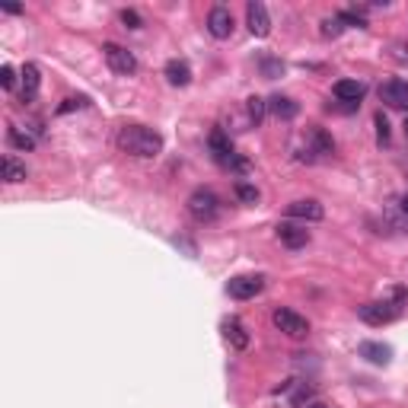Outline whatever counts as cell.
I'll return each mask as SVG.
<instances>
[{
  "label": "cell",
  "instance_id": "obj_32",
  "mask_svg": "<svg viewBox=\"0 0 408 408\" xmlns=\"http://www.w3.org/2000/svg\"><path fill=\"white\" fill-rule=\"evenodd\" d=\"M3 13H13V16H20V13H22V7H16V3H7V7H3Z\"/></svg>",
  "mask_w": 408,
  "mask_h": 408
},
{
  "label": "cell",
  "instance_id": "obj_3",
  "mask_svg": "<svg viewBox=\"0 0 408 408\" xmlns=\"http://www.w3.org/2000/svg\"><path fill=\"white\" fill-rule=\"evenodd\" d=\"M102 55H106L108 71L122 73V77H131V73H137V57H134V51H128L125 45L106 42V45H102Z\"/></svg>",
  "mask_w": 408,
  "mask_h": 408
},
{
  "label": "cell",
  "instance_id": "obj_25",
  "mask_svg": "<svg viewBox=\"0 0 408 408\" xmlns=\"http://www.w3.org/2000/svg\"><path fill=\"white\" fill-rule=\"evenodd\" d=\"M344 29H348V26H344V20L338 13L335 16H325V20H323V36L325 38H338Z\"/></svg>",
  "mask_w": 408,
  "mask_h": 408
},
{
  "label": "cell",
  "instance_id": "obj_4",
  "mask_svg": "<svg viewBox=\"0 0 408 408\" xmlns=\"http://www.w3.org/2000/svg\"><path fill=\"white\" fill-rule=\"evenodd\" d=\"M272 323L278 332H284L287 338H303L309 332V319L300 313H294V309H287V307H278L272 313Z\"/></svg>",
  "mask_w": 408,
  "mask_h": 408
},
{
  "label": "cell",
  "instance_id": "obj_18",
  "mask_svg": "<svg viewBox=\"0 0 408 408\" xmlns=\"http://www.w3.org/2000/svg\"><path fill=\"white\" fill-rule=\"evenodd\" d=\"M268 112H272L274 118H281V122H290V118H297V115H300V102L290 99V96L274 93L272 99H268Z\"/></svg>",
  "mask_w": 408,
  "mask_h": 408
},
{
  "label": "cell",
  "instance_id": "obj_31",
  "mask_svg": "<svg viewBox=\"0 0 408 408\" xmlns=\"http://www.w3.org/2000/svg\"><path fill=\"white\" fill-rule=\"evenodd\" d=\"M393 303H395V307H405V303H408V287H395V290H393Z\"/></svg>",
  "mask_w": 408,
  "mask_h": 408
},
{
  "label": "cell",
  "instance_id": "obj_23",
  "mask_svg": "<svg viewBox=\"0 0 408 408\" xmlns=\"http://www.w3.org/2000/svg\"><path fill=\"white\" fill-rule=\"evenodd\" d=\"M233 195H237L243 204H258V198H262V192L255 188V182H237V185H233Z\"/></svg>",
  "mask_w": 408,
  "mask_h": 408
},
{
  "label": "cell",
  "instance_id": "obj_28",
  "mask_svg": "<svg viewBox=\"0 0 408 408\" xmlns=\"http://www.w3.org/2000/svg\"><path fill=\"white\" fill-rule=\"evenodd\" d=\"M86 106H90V99H86V96H71V99H64L61 106H57V112L67 115V112H73V108H86Z\"/></svg>",
  "mask_w": 408,
  "mask_h": 408
},
{
  "label": "cell",
  "instance_id": "obj_13",
  "mask_svg": "<svg viewBox=\"0 0 408 408\" xmlns=\"http://www.w3.org/2000/svg\"><path fill=\"white\" fill-rule=\"evenodd\" d=\"M380 99L389 108H408V80H386L380 86Z\"/></svg>",
  "mask_w": 408,
  "mask_h": 408
},
{
  "label": "cell",
  "instance_id": "obj_12",
  "mask_svg": "<svg viewBox=\"0 0 408 408\" xmlns=\"http://www.w3.org/2000/svg\"><path fill=\"white\" fill-rule=\"evenodd\" d=\"M220 332L230 342V348H237V351H246V348H249V332H246V325H243L239 316H227V319L220 323Z\"/></svg>",
  "mask_w": 408,
  "mask_h": 408
},
{
  "label": "cell",
  "instance_id": "obj_15",
  "mask_svg": "<svg viewBox=\"0 0 408 408\" xmlns=\"http://www.w3.org/2000/svg\"><path fill=\"white\" fill-rule=\"evenodd\" d=\"M22 77V90H20V99L22 102H32L38 96V86H42V71H38V64H32V61H26L20 71Z\"/></svg>",
  "mask_w": 408,
  "mask_h": 408
},
{
  "label": "cell",
  "instance_id": "obj_9",
  "mask_svg": "<svg viewBox=\"0 0 408 408\" xmlns=\"http://www.w3.org/2000/svg\"><path fill=\"white\" fill-rule=\"evenodd\" d=\"M233 29H237V20H233V13H230V7H211L208 13V32L214 38H230L233 36Z\"/></svg>",
  "mask_w": 408,
  "mask_h": 408
},
{
  "label": "cell",
  "instance_id": "obj_26",
  "mask_svg": "<svg viewBox=\"0 0 408 408\" xmlns=\"http://www.w3.org/2000/svg\"><path fill=\"white\" fill-rule=\"evenodd\" d=\"M389 57H393L395 64H402V67H408V42H393L389 45Z\"/></svg>",
  "mask_w": 408,
  "mask_h": 408
},
{
  "label": "cell",
  "instance_id": "obj_7",
  "mask_svg": "<svg viewBox=\"0 0 408 408\" xmlns=\"http://www.w3.org/2000/svg\"><path fill=\"white\" fill-rule=\"evenodd\" d=\"M208 150H211V157H214V163H220V166H233V160H237V150H233V141H230V134L223 128H214L208 134Z\"/></svg>",
  "mask_w": 408,
  "mask_h": 408
},
{
  "label": "cell",
  "instance_id": "obj_10",
  "mask_svg": "<svg viewBox=\"0 0 408 408\" xmlns=\"http://www.w3.org/2000/svg\"><path fill=\"white\" fill-rule=\"evenodd\" d=\"M287 217L316 223V220H323V217H325V208L316 198H300V201H290V204H287Z\"/></svg>",
  "mask_w": 408,
  "mask_h": 408
},
{
  "label": "cell",
  "instance_id": "obj_14",
  "mask_svg": "<svg viewBox=\"0 0 408 408\" xmlns=\"http://www.w3.org/2000/svg\"><path fill=\"white\" fill-rule=\"evenodd\" d=\"M332 93H335V99L344 102V106H360V99H364V93H367V83H360V80H338V83L332 86Z\"/></svg>",
  "mask_w": 408,
  "mask_h": 408
},
{
  "label": "cell",
  "instance_id": "obj_5",
  "mask_svg": "<svg viewBox=\"0 0 408 408\" xmlns=\"http://www.w3.org/2000/svg\"><path fill=\"white\" fill-rule=\"evenodd\" d=\"M265 290V274H237L227 281V294L233 300H252Z\"/></svg>",
  "mask_w": 408,
  "mask_h": 408
},
{
  "label": "cell",
  "instance_id": "obj_2",
  "mask_svg": "<svg viewBox=\"0 0 408 408\" xmlns=\"http://www.w3.org/2000/svg\"><path fill=\"white\" fill-rule=\"evenodd\" d=\"M188 214L198 223H214L220 217V198L211 188H195L188 195Z\"/></svg>",
  "mask_w": 408,
  "mask_h": 408
},
{
  "label": "cell",
  "instance_id": "obj_17",
  "mask_svg": "<svg viewBox=\"0 0 408 408\" xmlns=\"http://www.w3.org/2000/svg\"><path fill=\"white\" fill-rule=\"evenodd\" d=\"M29 169L22 160H16L13 153H7V157L0 160V179L7 182V185H20V182H26Z\"/></svg>",
  "mask_w": 408,
  "mask_h": 408
},
{
  "label": "cell",
  "instance_id": "obj_19",
  "mask_svg": "<svg viewBox=\"0 0 408 408\" xmlns=\"http://www.w3.org/2000/svg\"><path fill=\"white\" fill-rule=\"evenodd\" d=\"M163 73H166V80H169L172 86H188L192 83V64H188L185 57H172V61H166Z\"/></svg>",
  "mask_w": 408,
  "mask_h": 408
},
{
  "label": "cell",
  "instance_id": "obj_24",
  "mask_svg": "<svg viewBox=\"0 0 408 408\" xmlns=\"http://www.w3.org/2000/svg\"><path fill=\"white\" fill-rule=\"evenodd\" d=\"M258 71H262V77H268V80H274V77H281L284 73V61L281 57H258Z\"/></svg>",
  "mask_w": 408,
  "mask_h": 408
},
{
  "label": "cell",
  "instance_id": "obj_33",
  "mask_svg": "<svg viewBox=\"0 0 408 408\" xmlns=\"http://www.w3.org/2000/svg\"><path fill=\"white\" fill-rule=\"evenodd\" d=\"M399 208H402V214H405V217H408V192H405V195H402V201H399Z\"/></svg>",
  "mask_w": 408,
  "mask_h": 408
},
{
  "label": "cell",
  "instance_id": "obj_30",
  "mask_svg": "<svg viewBox=\"0 0 408 408\" xmlns=\"http://www.w3.org/2000/svg\"><path fill=\"white\" fill-rule=\"evenodd\" d=\"M122 26L125 29H141L143 26L141 13H137V10H122Z\"/></svg>",
  "mask_w": 408,
  "mask_h": 408
},
{
  "label": "cell",
  "instance_id": "obj_27",
  "mask_svg": "<svg viewBox=\"0 0 408 408\" xmlns=\"http://www.w3.org/2000/svg\"><path fill=\"white\" fill-rule=\"evenodd\" d=\"M373 125H377V141H380V143H389V118H386V115L377 112Z\"/></svg>",
  "mask_w": 408,
  "mask_h": 408
},
{
  "label": "cell",
  "instance_id": "obj_11",
  "mask_svg": "<svg viewBox=\"0 0 408 408\" xmlns=\"http://www.w3.org/2000/svg\"><path fill=\"white\" fill-rule=\"evenodd\" d=\"M313 153H319V157H332L335 153V141H332V134L325 128H309V143H307V153H303L300 160H309L313 163Z\"/></svg>",
  "mask_w": 408,
  "mask_h": 408
},
{
  "label": "cell",
  "instance_id": "obj_6",
  "mask_svg": "<svg viewBox=\"0 0 408 408\" xmlns=\"http://www.w3.org/2000/svg\"><path fill=\"white\" fill-rule=\"evenodd\" d=\"M358 316H360V323H367V325H386L399 316V307L393 300H373V303L358 307Z\"/></svg>",
  "mask_w": 408,
  "mask_h": 408
},
{
  "label": "cell",
  "instance_id": "obj_22",
  "mask_svg": "<svg viewBox=\"0 0 408 408\" xmlns=\"http://www.w3.org/2000/svg\"><path fill=\"white\" fill-rule=\"evenodd\" d=\"M246 112H249V122L258 128V125L265 122V115H268V102L258 99V96H249V99H246Z\"/></svg>",
  "mask_w": 408,
  "mask_h": 408
},
{
  "label": "cell",
  "instance_id": "obj_8",
  "mask_svg": "<svg viewBox=\"0 0 408 408\" xmlns=\"http://www.w3.org/2000/svg\"><path fill=\"white\" fill-rule=\"evenodd\" d=\"M246 26L255 38H265L272 32V16H268L265 3H258V0H249L246 3Z\"/></svg>",
  "mask_w": 408,
  "mask_h": 408
},
{
  "label": "cell",
  "instance_id": "obj_35",
  "mask_svg": "<svg viewBox=\"0 0 408 408\" xmlns=\"http://www.w3.org/2000/svg\"><path fill=\"white\" fill-rule=\"evenodd\" d=\"M402 131H405V137H408V115H405V125H402Z\"/></svg>",
  "mask_w": 408,
  "mask_h": 408
},
{
  "label": "cell",
  "instance_id": "obj_20",
  "mask_svg": "<svg viewBox=\"0 0 408 408\" xmlns=\"http://www.w3.org/2000/svg\"><path fill=\"white\" fill-rule=\"evenodd\" d=\"M358 354H360V358H367L370 364H380V367H386L389 360H393V348H389V344H383V342H360L358 344Z\"/></svg>",
  "mask_w": 408,
  "mask_h": 408
},
{
  "label": "cell",
  "instance_id": "obj_16",
  "mask_svg": "<svg viewBox=\"0 0 408 408\" xmlns=\"http://www.w3.org/2000/svg\"><path fill=\"white\" fill-rule=\"evenodd\" d=\"M278 239L287 246V249H303L309 243V230L300 227V223H278Z\"/></svg>",
  "mask_w": 408,
  "mask_h": 408
},
{
  "label": "cell",
  "instance_id": "obj_29",
  "mask_svg": "<svg viewBox=\"0 0 408 408\" xmlns=\"http://www.w3.org/2000/svg\"><path fill=\"white\" fill-rule=\"evenodd\" d=\"M0 86H3V90H13V86H16L13 64H3V67H0Z\"/></svg>",
  "mask_w": 408,
  "mask_h": 408
},
{
  "label": "cell",
  "instance_id": "obj_1",
  "mask_svg": "<svg viewBox=\"0 0 408 408\" xmlns=\"http://www.w3.org/2000/svg\"><path fill=\"white\" fill-rule=\"evenodd\" d=\"M118 147H122L128 157L153 160L163 150V134L147 128V125H125V128L118 131Z\"/></svg>",
  "mask_w": 408,
  "mask_h": 408
},
{
  "label": "cell",
  "instance_id": "obj_21",
  "mask_svg": "<svg viewBox=\"0 0 408 408\" xmlns=\"http://www.w3.org/2000/svg\"><path fill=\"white\" fill-rule=\"evenodd\" d=\"M7 141L13 143L16 150H36L38 134H36V131H29V128L22 131L20 125H10V128H7Z\"/></svg>",
  "mask_w": 408,
  "mask_h": 408
},
{
  "label": "cell",
  "instance_id": "obj_34",
  "mask_svg": "<svg viewBox=\"0 0 408 408\" xmlns=\"http://www.w3.org/2000/svg\"><path fill=\"white\" fill-rule=\"evenodd\" d=\"M307 408H329V405H325V402H316V399H313V402H307Z\"/></svg>",
  "mask_w": 408,
  "mask_h": 408
}]
</instances>
